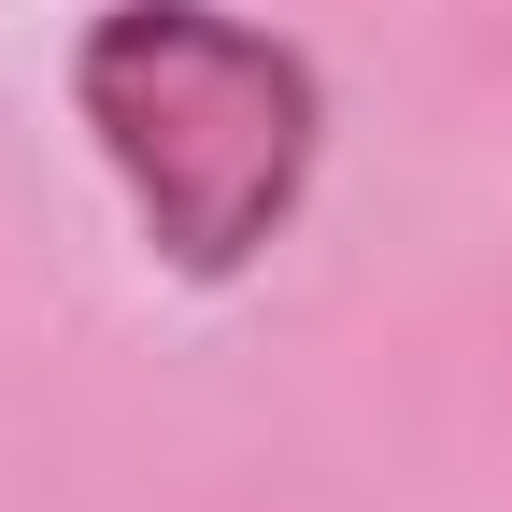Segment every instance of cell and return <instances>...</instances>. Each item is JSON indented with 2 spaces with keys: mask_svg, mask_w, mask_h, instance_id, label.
I'll use <instances>...</instances> for the list:
<instances>
[{
  "mask_svg": "<svg viewBox=\"0 0 512 512\" xmlns=\"http://www.w3.org/2000/svg\"><path fill=\"white\" fill-rule=\"evenodd\" d=\"M72 114L171 285H242L299 228L328 157L313 57L228 0H100L72 29Z\"/></svg>",
  "mask_w": 512,
  "mask_h": 512,
  "instance_id": "obj_1",
  "label": "cell"
}]
</instances>
